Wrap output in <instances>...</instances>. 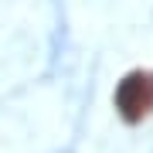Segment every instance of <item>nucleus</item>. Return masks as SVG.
I'll list each match as a JSON object with an SVG mask.
<instances>
[{
    "label": "nucleus",
    "instance_id": "nucleus-1",
    "mask_svg": "<svg viewBox=\"0 0 153 153\" xmlns=\"http://www.w3.org/2000/svg\"><path fill=\"white\" fill-rule=\"evenodd\" d=\"M116 109L126 123H143L153 112V71H129L116 85Z\"/></svg>",
    "mask_w": 153,
    "mask_h": 153
}]
</instances>
